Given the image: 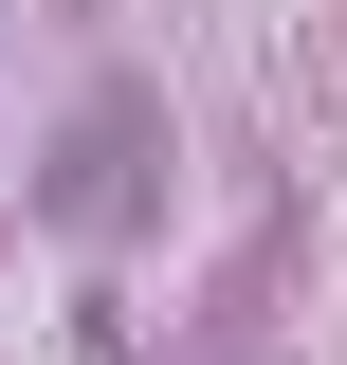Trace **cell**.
I'll return each mask as SVG.
<instances>
[{"mask_svg": "<svg viewBox=\"0 0 347 365\" xmlns=\"http://www.w3.org/2000/svg\"><path fill=\"white\" fill-rule=\"evenodd\" d=\"M146 146H165V91H146V73H110L74 128H55V165H37V220H55V237H129V201H146Z\"/></svg>", "mask_w": 347, "mask_h": 365, "instance_id": "obj_1", "label": "cell"}]
</instances>
